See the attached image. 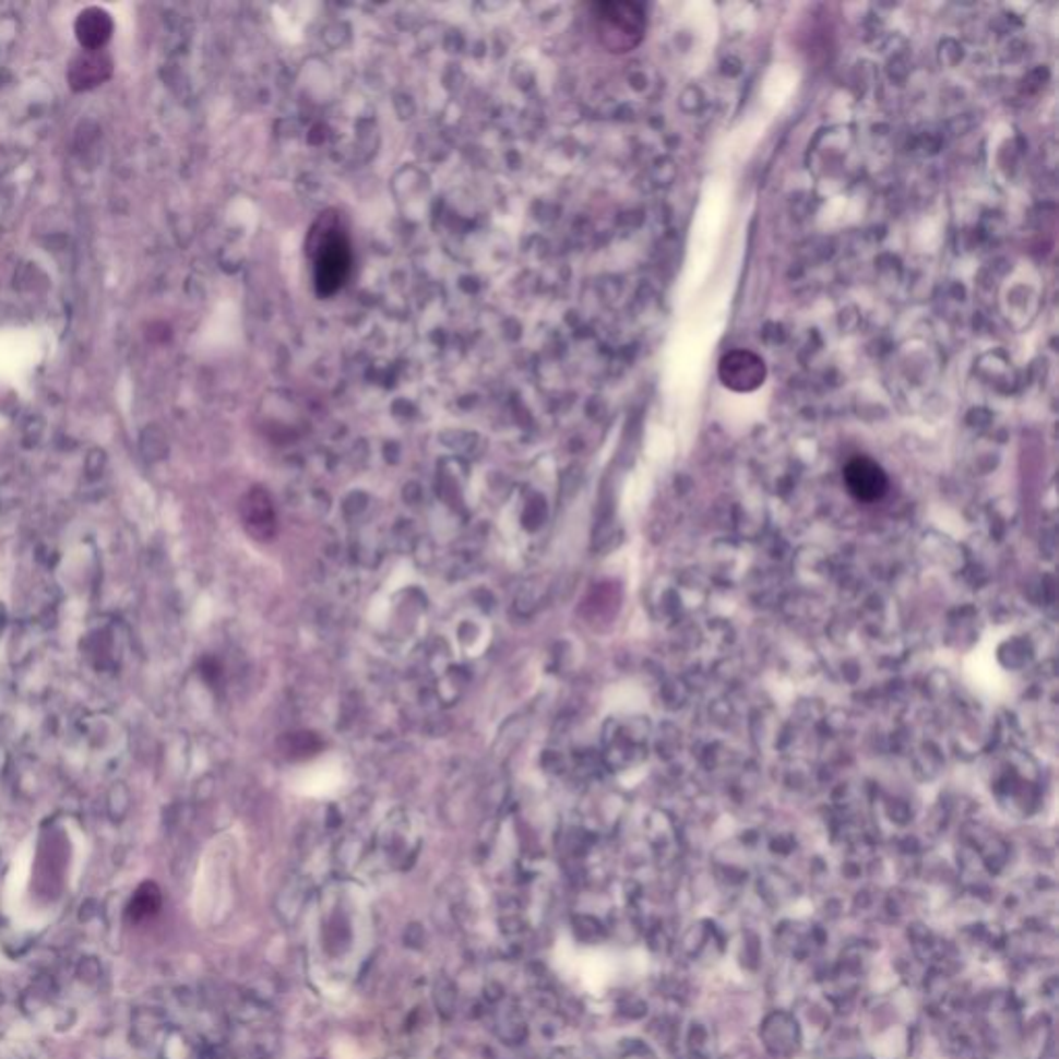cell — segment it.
Segmentation results:
<instances>
[{
  "mask_svg": "<svg viewBox=\"0 0 1059 1059\" xmlns=\"http://www.w3.org/2000/svg\"><path fill=\"white\" fill-rule=\"evenodd\" d=\"M319 747H321V743L317 741V737L311 735V733H293V735H286L284 741H282V751L288 758L314 755L319 751Z\"/></svg>",
  "mask_w": 1059,
  "mask_h": 1059,
  "instance_id": "obj_9",
  "label": "cell"
},
{
  "mask_svg": "<svg viewBox=\"0 0 1059 1059\" xmlns=\"http://www.w3.org/2000/svg\"><path fill=\"white\" fill-rule=\"evenodd\" d=\"M157 904H159V896H157L156 888L152 883H145V885L139 888L138 894L133 896L131 906H129V915H131V919L141 921L143 917H150V915L156 913Z\"/></svg>",
  "mask_w": 1059,
  "mask_h": 1059,
  "instance_id": "obj_8",
  "label": "cell"
},
{
  "mask_svg": "<svg viewBox=\"0 0 1059 1059\" xmlns=\"http://www.w3.org/2000/svg\"><path fill=\"white\" fill-rule=\"evenodd\" d=\"M242 520L257 540H272L275 534V511L270 495L253 489L242 501Z\"/></svg>",
  "mask_w": 1059,
  "mask_h": 1059,
  "instance_id": "obj_7",
  "label": "cell"
},
{
  "mask_svg": "<svg viewBox=\"0 0 1059 1059\" xmlns=\"http://www.w3.org/2000/svg\"><path fill=\"white\" fill-rule=\"evenodd\" d=\"M309 257L313 261L314 288L321 296H332L346 284L353 270V247L342 219L321 214L309 235Z\"/></svg>",
  "mask_w": 1059,
  "mask_h": 1059,
  "instance_id": "obj_1",
  "label": "cell"
},
{
  "mask_svg": "<svg viewBox=\"0 0 1059 1059\" xmlns=\"http://www.w3.org/2000/svg\"><path fill=\"white\" fill-rule=\"evenodd\" d=\"M594 25L608 52L626 55L646 36V9L638 2H600L594 7Z\"/></svg>",
  "mask_w": 1059,
  "mask_h": 1059,
  "instance_id": "obj_2",
  "label": "cell"
},
{
  "mask_svg": "<svg viewBox=\"0 0 1059 1059\" xmlns=\"http://www.w3.org/2000/svg\"><path fill=\"white\" fill-rule=\"evenodd\" d=\"M844 485L848 492L864 503H876L888 492V474L871 457L857 455L844 466Z\"/></svg>",
  "mask_w": 1059,
  "mask_h": 1059,
  "instance_id": "obj_4",
  "label": "cell"
},
{
  "mask_svg": "<svg viewBox=\"0 0 1059 1059\" xmlns=\"http://www.w3.org/2000/svg\"><path fill=\"white\" fill-rule=\"evenodd\" d=\"M112 75V60L104 50H81L69 67V83L75 92H87Z\"/></svg>",
  "mask_w": 1059,
  "mask_h": 1059,
  "instance_id": "obj_5",
  "label": "cell"
},
{
  "mask_svg": "<svg viewBox=\"0 0 1059 1059\" xmlns=\"http://www.w3.org/2000/svg\"><path fill=\"white\" fill-rule=\"evenodd\" d=\"M765 374L764 358L749 350H733L718 365V377L730 392H755L764 385Z\"/></svg>",
  "mask_w": 1059,
  "mask_h": 1059,
  "instance_id": "obj_3",
  "label": "cell"
},
{
  "mask_svg": "<svg viewBox=\"0 0 1059 1059\" xmlns=\"http://www.w3.org/2000/svg\"><path fill=\"white\" fill-rule=\"evenodd\" d=\"M115 21L99 7L83 9L75 21V36L83 50H102L112 38Z\"/></svg>",
  "mask_w": 1059,
  "mask_h": 1059,
  "instance_id": "obj_6",
  "label": "cell"
}]
</instances>
